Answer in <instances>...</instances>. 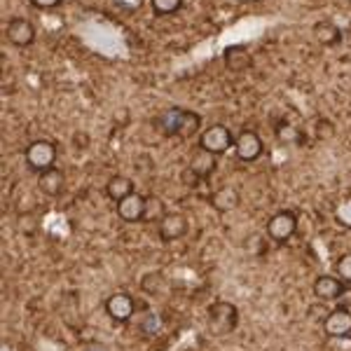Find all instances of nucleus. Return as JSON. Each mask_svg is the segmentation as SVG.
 Instances as JSON below:
<instances>
[{
	"mask_svg": "<svg viewBox=\"0 0 351 351\" xmlns=\"http://www.w3.org/2000/svg\"><path fill=\"white\" fill-rule=\"evenodd\" d=\"M26 157V164L33 169V171L43 173L47 171V169L54 167V160H56V145L52 143V141H33L31 145L26 148L24 152Z\"/></svg>",
	"mask_w": 351,
	"mask_h": 351,
	"instance_id": "f257e3e1",
	"label": "nucleus"
},
{
	"mask_svg": "<svg viewBox=\"0 0 351 351\" xmlns=\"http://www.w3.org/2000/svg\"><path fill=\"white\" fill-rule=\"evenodd\" d=\"M237 321H239V314L230 302H216L208 309V326H211L213 335H228L237 328Z\"/></svg>",
	"mask_w": 351,
	"mask_h": 351,
	"instance_id": "f03ea898",
	"label": "nucleus"
},
{
	"mask_svg": "<svg viewBox=\"0 0 351 351\" xmlns=\"http://www.w3.org/2000/svg\"><path fill=\"white\" fill-rule=\"evenodd\" d=\"M234 136L228 127H223V124H213V127H208L206 132L202 134L199 138V148L211 152V155H223V152H228L232 145H234Z\"/></svg>",
	"mask_w": 351,
	"mask_h": 351,
	"instance_id": "7ed1b4c3",
	"label": "nucleus"
},
{
	"mask_svg": "<svg viewBox=\"0 0 351 351\" xmlns=\"http://www.w3.org/2000/svg\"><path fill=\"white\" fill-rule=\"evenodd\" d=\"M295 230H298V218H295V213H291V211L274 213V216L269 218V223H267L269 239H274L276 243L288 241L293 234H295Z\"/></svg>",
	"mask_w": 351,
	"mask_h": 351,
	"instance_id": "20e7f679",
	"label": "nucleus"
},
{
	"mask_svg": "<svg viewBox=\"0 0 351 351\" xmlns=\"http://www.w3.org/2000/svg\"><path fill=\"white\" fill-rule=\"evenodd\" d=\"M234 150L241 162H256L263 155V141L256 132H241L234 141Z\"/></svg>",
	"mask_w": 351,
	"mask_h": 351,
	"instance_id": "39448f33",
	"label": "nucleus"
},
{
	"mask_svg": "<svg viewBox=\"0 0 351 351\" xmlns=\"http://www.w3.org/2000/svg\"><path fill=\"white\" fill-rule=\"evenodd\" d=\"M117 216H120L124 223H141L145 216V197L132 192L129 197L117 202Z\"/></svg>",
	"mask_w": 351,
	"mask_h": 351,
	"instance_id": "423d86ee",
	"label": "nucleus"
},
{
	"mask_svg": "<svg viewBox=\"0 0 351 351\" xmlns=\"http://www.w3.org/2000/svg\"><path fill=\"white\" fill-rule=\"evenodd\" d=\"M324 330L330 337H347L351 335V311L349 309H332L324 321Z\"/></svg>",
	"mask_w": 351,
	"mask_h": 351,
	"instance_id": "0eeeda50",
	"label": "nucleus"
},
{
	"mask_svg": "<svg viewBox=\"0 0 351 351\" xmlns=\"http://www.w3.org/2000/svg\"><path fill=\"white\" fill-rule=\"evenodd\" d=\"M8 40L16 45V47H28L33 40H36V28L28 19H21L16 16L8 24Z\"/></svg>",
	"mask_w": 351,
	"mask_h": 351,
	"instance_id": "6e6552de",
	"label": "nucleus"
},
{
	"mask_svg": "<svg viewBox=\"0 0 351 351\" xmlns=\"http://www.w3.org/2000/svg\"><path fill=\"white\" fill-rule=\"evenodd\" d=\"M134 300L132 295H127V293H115V295L108 298V302H106V311H108V316L112 321H129L134 316Z\"/></svg>",
	"mask_w": 351,
	"mask_h": 351,
	"instance_id": "1a4fd4ad",
	"label": "nucleus"
},
{
	"mask_svg": "<svg viewBox=\"0 0 351 351\" xmlns=\"http://www.w3.org/2000/svg\"><path fill=\"white\" fill-rule=\"evenodd\" d=\"M188 232V218L183 213H167L160 220V237L164 241H176Z\"/></svg>",
	"mask_w": 351,
	"mask_h": 351,
	"instance_id": "9d476101",
	"label": "nucleus"
},
{
	"mask_svg": "<svg viewBox=\"0 0 351 351\" xmlns=\"http://www.w3.org/2000/svg\"><path fill=\"white\" fill-rule=\"evenodd\" d=\"M223 56H225V66L232 73H243L253 66V56L243 45H232V47L225 49Z\"/></svg>",
	"mask_w": 351,
	"mask_h": 351,
	"instance_id": "9b49d317",
	"label": "nucleus"
},
{
	"mask_svg": "<svg viewBox=\"0 0 351 351\" xmlns=\"http://www.w3.org/2000/svg\"><path fill=\"white\" fill-rule=\"evenodd\" d=\"M344 293V281L335 276H319L314 281V295L319 300H337Z\"/></svg>",
	"mask_w": 351,
	"mask_h": 351,
	"instance_id": "f8f14e48",
	"label": "nucleus"
},
{
	"mask_svg": "<svg viewBox=\"0 0 351 351\" xmlns=\"http://www.w3.org/2000/svg\"><path fill=\"white\" fill-rule=\"evenodd\" d=\"M38 188L47 197H56L64 190V171H59V169H54V167L43 171L40 178H38Z\"/></svg>",
	"mask_w": 351,
	"mask_h": 351,
	"instance_id": "ddd939ff",
	"label": "nucleus"
},
{
	"mask_svg": "<svg viewBox=\"0 0 351 351\" xmlns=\"http://www.w3.org/2000/svg\"><path fill=\"white\" fill-rule=\"evenodd\" d=\"M211 206L220 213H228L239 206V192L234 188H220L211 195Z\"/></svg>",
	"mask_w": 351,
	"mask_h": 351,
	"instance_id": "4468645a",
	"label": "nucleus"
},
{
	"mask_svg": "<svg viewBox=\"0 0 351 351\" xmlns=\"http://www.w3.org/2000/svg\"><path fill=\"white\" fill-rule=\"evenodd\" d=\"M132 192H136V190H134V180L129 178V176H112V178L108 180V185H106V195L115 202L129 197Z\"/></svg>",
	"mask_w": 351,
	"mask_h": 351,
	"instance_id": "2eb2a0df",
	"label": "nucleus"
},
{
	"mask_svg": "<svg viewBox=\"0 0 351 351\" xmlns=\"http://www.w3.org/2000/svg\"><path fill=\"white\" fill-rule=\"evenodd\" d=\"M314 38H316V43H319V45L330 47V45L339 43L342 33H339V28L332 24V21H319V24L314 26Z\"/></svg>",
	"mask_w": 351,
	"mask_h": 351,
	"instance_id": "dca6fc26",
	"label": "nucleus"
},
{
	"mask_svg": "<svg viewBox=\"0 0 351 351\" xmlns=\"http://www.w3.org/2000/svg\"><path fill=\"white\" fill-rule=\"evenodd\" d=\"M190 169L199 176V178H206V176L216 169V155H211V152L199 148V152L195 155V160L190 162Z\"/></svg>",
	"mask_w": 351,
	"mask_h": 351,
	"instance_id": "f3484780",
	"label": "nucleus"
},
{
	"mask_svg": "<svg viewBox=\"0 0 351 351\" xmlns=\"http://www.w3.org/2000/svg\"><path fill=\"white\" fill-rule=\"evenodd\" d=\"M199 115L197 112H190V110H183V115H180V122H178V134L180 138H190V136L197 134V129H199Z\"/></svg>",
	"mask_w": 351,
	"mask_h": 351,
	"instance_id": "a211bd4d",
	"label": "nucleus"
},
{
	"mask_svg": "<svg viewBox=\"0 0 351 351\" xmlns=\"http://www.w3.org/2000/svg\"><path fill=\"white\" fill-rule=\"evenodd\" d=\"M180 115H183V110L180 108H171V110H167L164 115L157 120V124H160V129L167 136H176L178 134V122H180Z\"/></svg>",
	"mask_w": 351,
	"mask_h": 351,
	"instance_id": "6ab92c4d",
	"label": "nucleus"
},
{
	"mask_svg": "<svg viewBox=\"0 0 351 351\" xmlns=\"http://www.w3.org/2000/svg\"><path fill=\"white\" fill-rule=\"evenodd\" d=\"M167 216V206H164V202L160 199L157 195H150L145 197V216L143 220H162Z\"/></svg>",
	"mask_w": 351,
	"mask_h": 351,
	"instance_id": "aec40b11",
	"label": "nucleus"
},
{
	"mask_svg": "<svg viewBox=\"0 0 351 351\" xmlns=\"http://www.w3.org/2000/svg\"><path fill=\"white\" fill-rule=\"evenodd\" d=\"M276 136H279L281 141H286V143H300V141L304 138V136L300 134V129L291 122H281L279 127H276Z\"/></svg>",
	"mask_w": 351,
	"mask_h": 351,
	"instance_id": "412c9836",
	"label": "nucleus"
},
{
	"mask_svg": "<svg viewBox=\"0 0 351 351\" xmlns=\"http://www.w3.org/2000/svg\"><path fill=\"white\" fill-rule=\"evenodd\" d=\"M180 3H183V0H150L152 12H155L157 16H167V14L178 12Z\"/></svg>",
	"mask_w": 351,
	"mask_h": 351,
	"instance_id": "4be33fe9",
	"label": "nucleus"
},
{
	"mask_svg": "<svg viewBox=\"0 0 351 351\" xmlns=\"http://www.w3.org/2000/svg\"><path fill=\"white\" fill-rule=\"evenodd\" d=\"M243 246H246V251L253 253V256H263V253H267V241H265L263 234H251Z\"/></svg>",
	"mask_w": 351,
	"mask_h": 351,
	"instance_id": "5701e85b",
	"label": "nucleus"
},
{
	"mask_svg": "<svg viewBox=\"0 0 351 351\" xmlns=\"http://www.w3.org/2000/svg\"><path fill=\"white\" fill-rule=\"evenodd\" d=\"M337 274L344 284H351V253H347V256H342L337 260Z\"/></svg>",
	"mask_w": 351,
	"mask_h": 351,
	"instance_id": "b1692460",
	"label": "nucleus"
},
{
	"mask_svg": "<svg viewBox=\"0 0 351 351\" xmlns=\"http://www.w3.org/2000/svg\"><path fill=\"white\" fill-rule=\"evenodd\" d=\"M199 176H197L195 171H192V169L188 167V169H185V171H183V183L185 185H190V188H192V185H197V183H199Z\"/></svg>",
	"mask_w": 351,
	"mask_h": 351,
	"instance_id": "393cba45",
	"label": "nucleus"
},
{
	"mask_svg": "<svg viewBox=\"0 0 351 351\" xmlns=\"http://www.w3.org/2000/svg\"><path fill=\"white\" fill-rule=\"evenodd\" d=\"M36 8H40V10H52V8H56V5L61 3V0H31Z\"/></svg>",
	"mask_w": 351,
	"mask_h": 351,
	"instance_id": "a878e982",
	"label": "nucleus"
},
{
	"mask_svg": "<svg viewBox=\"0 0 351 351\" xmlns=\"http://www.w3.org/2000/svg\"><path fill=\"white\" fill-rule=\"evenodd\" d=\"M319 136L321 138H330L332 136V127L326 120H321V124H319Z\"/></svg>",
	"mask_w": 351,
	"mask_h": 351,
	"instance_id": "bb28decb",
	"label": "nucleus"
},
{
	"mask_svg": "<svg viewBox=\"0 0 351 351\" xmlns=\"http://www.w3.org/2000/svg\"><path fill=\"white\" fill-rule=\"evenodd\" d=\"M241 3H260V0H241Z\"/></svg>",
	"mask_w": 351,
	"mask_h": 351,
	"instance_id": "cd10ccee",
	"label": "nucleus"
}]
</instances>
